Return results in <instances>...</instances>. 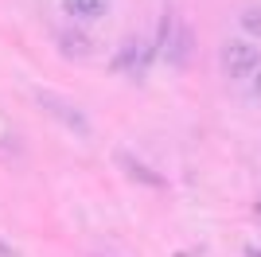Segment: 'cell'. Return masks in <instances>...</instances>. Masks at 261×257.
<instances>
[{"instance_id":"6da1fadb","label":"cell","mask_w":261,"mask_h":257,"mask_svg":"<svg viewBox=\"0 0 261 257\" xmlns=\"http://www.w3.org/2000/svg\"><path fill=\"white\" fill-rule=\"evenodd\" d=\"M257 66H261L257 43H250V39H230L226 47H222V70H226L230 78H250Z\"/></svg>"},{"instance_id":"7a4b0ae2","label":"cell","mask_w":261,"mask_h":257,"mask_svg":"<svg viewBox=\"0 0 261 257\" xmlns=\"http://www.w3.org/2000/svg\"><path fill=\"white\" fill-rule=\"evenodd\" d=\"M39 101H43L47 113H55L59 121H66L74 133H86V117H82L78 109H70V101H63V97H55V94H43V90H39Z\"/></svg>"},{"instance_id":"3957f363","label":"cell","mask_w":261,"mask_h":257,"mask_svg":"<svg viewBox=\"0 0 261 257\" xmlns=\"http://www.w3.org/2000/svg\"><path fill=\"white\" fill-rule=\"evenodd\" d=\"M66 4V16L74 20H101L109 12V0H63Z\"/></svg>"},{"instance_id":"277c9868","label":"cell","mask_w":261,"mask_h":257,"mask_svg":"<svg viewBox=\"0 0 261 257\" xmlns=\"http://www.w3.org/2000/svg\"><path fill=\"white\" fill-rule=\"evenodd\" d=\"M59 51L70 55V59H82V55H90V43L82 32H74V28H66V32H59Z\"/></svg>"},{"instance_id":"5b68a950","label":"cell","mask_w":261,"mask_h":257,"mask_svg":"<svg viewBox=\"0 0 261 257\" xmlns=\"http://www.w3.org/2000/svg\"><path fill=\"white\" fill-rule=\"evenodd\" d=\"M187 55H191V32H187V28H179V32H175V39H172V47H168V59L179 66V63H187Z\"/></svg>"},{"instance_id":"8992f818","label":"cell","mask_w":261,"mask_h":257,"mask_svg":"<svg viewBox=\"0 0 261 257\" xmlns=\"http://www.w3.org/2000/svg\"><path fill=\"white\" fill-rule=\"evenodd\" d=\"M242 28H250V32H261V12H246V16H242Z\"/></svg>"},{"instance_id":"52a82bcc","label":"cell","mask_w":261,"mask_h":257,"mask_svg":"<svg viewBox=\"0 0 261 257\" xmlns=\"http://www.w3.org/2000/svg\"><path fill=\"white\" fill-rule=\"evenodd\" d=\"M250 90H253V97H261V66L250 74Z\"/></svg>"}]
</instances>
